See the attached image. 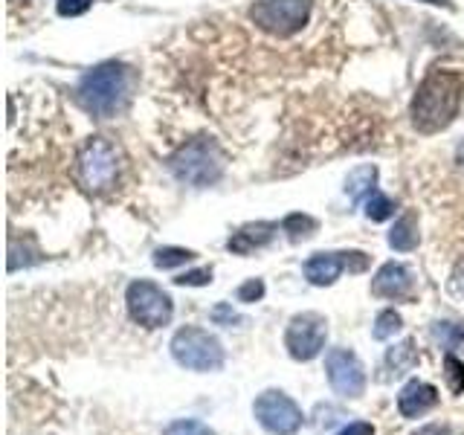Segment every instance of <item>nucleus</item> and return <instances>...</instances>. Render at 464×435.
Instances as JSON below:
<instances>
[{"instance_id":"nucleus-1","label":"nucleus","mask_w":464,"mask_h":435,"mask_svg":"<svg viewBox=\"0 0 464 435\" xmlns=\"http://www.w3.org/2000/svg\"><path fill=\"white\" fill-rule=\"evenodd\" d=\"M464 99V79L456 70H430L412 99V125L420 134H439L456 120Z\"/></svg>"},{"instance_id":"nucleus-2","label":"nucleus","mask_w":464,"mask_h":435,"mask_svg":"<svg viewBox=\"0 0 464 435\" xmlns=\"http://www.w3.org/2000/svg\"><path fill=\"white\" fill-rule=\"evenodd\" d=\"M130 91V72L120 62H105L93 70H87L79 87H76V99L79 105L99 116V120H111L128 105V93Z\"/></svg>"},{"instance_id":"nucleus-3","label":"nucleus","mask_w":464,"mask_h":435,"mask_svg":"<svg viewBox=\"0 0 464 435\" xmlns=\"http://www.w3.org/2000/svg\"><path fill=\"white\" fill-rule=\"evenodd\" d=\"M169 171L186 186L207 188V186H215L218 180H221L224 154L212 140L198 137L192 142L180 145V149L169 157Z\"/></svg>"},{"instance_id":"nucleus-4","label":"nucleus","mask_w":464,"mask_h":435,"mask_svg":"<svg viewBox=\"0 0 464 435\" xmlns=\"http://www.w3.org/2000/svg\"><path fill=\"white\" fill-rule=\"evenodd\" d=\"M120 169H122V157L120 149L105 140V137H91L76 157V180L84 192L91 195H105L120 180Z\"/></svg>"},{"instance_id":"nucleus-5","label":"nucleus","mask_w":464,"mask_h":435,"mask_svg":"<svg viewBox=\"0 0 464 435\" xmlns=\"http://www.w3.org/2000/svg\"><path fill=\"white\" fill-rule=\"evenodd\" d=\"M171 357L192 372H218L224 366V345L203 328H180L171 337Z\"/></svg>"},{"instance_id":"nucleus-6","label":"nucleus","mask_w":464,"mask_h":435,"mask_svg":"<svg viewBox=\"0 0 464 435\" xmlns=\"http://www.w3.org/2000/svg\"><path fill=\"white\" fill-rule=\"evenodd\" d=\"M308 14H311V0H256L250 6L253 24L279 38L299 33L308 24Z\"/></svg>"},{"instance_id":"nucleus-7","label":"nucleus","mask_w":464,"mask_h":435,"mask_svg":"<svg viewBox=\"0 0 464 435\" xmlns=\"http://www.w3.org/2000/svg\"><path fill=\"white\" fill-rule=\"evenodd\" d=\"M128 314L134 323L142 328H163L171 323L174 316V302L163 287H157L154 282H130L128 285Z\"/></svg>"},{"instance_id":"nucleus-8","label":"nucleus","mask_w":464,"mask_h":435,"mask_svg":"<svg viewBox=\"0 0 464 435\" xmlns=\"http://www.w3.org/2000/svg\"><path fill=\"white\" fill-rule=\"evenodd\" d=\"M325 340H328V323H325L323 314L304 311V314H296L287 323L285 348L294 360L308 362V360L319 357V352L325 348Z\"/></svg>"},{"instance_id":"nucleus-9","label":"nucleus","mask_w":464,"mask_h":435,"mask_svg":"<svg viewBox=\"0 0 464 435\" xmlns=\"http://www.w3.org/2000/svg\"><path fill=\"white\" fill-rule=\"evenodd\" d=\"M256 420L273 435H294L302 427V410L294 398H287L279 389L261 392L253 403Z\"/></svg>"},{"instance_id":"nucleus-10","label":"nucleus","mask_w":464,"mask_h":435,"mask_svg":"<svg viewBox=\"0 0 464 435\" xmlns=\"http://www.w3.org/2000/svg\"><path fill=\"white\" fill-rule=\"evenodd\" d=\"M325 372L331 389L343 398H360L366 389V369L352 348H331L325 354Z\"/></svg>"},{"instance_id":"nucleus-11","label":"nucleus","mask_w":464,"mask_h":435,"mask_svg":"<svg viewBox=\"0 0 464 435\" xmlns=\"http://www.w3.org/2000/svg\"><path fill=\"white\" fill-rule=\"evenodd\" d=\"M369 258L366 253H316L304 261V279L316 287H328L340 279V273L348 267V270H366Z\"/></svg>"},{"instance_id":"nucleus-12","label":"nucleus","mask_w":464,"mask_h":435,"mask_svg":"<svg viewBox=\"0 0 464 435\" xmlns=\"http://www.w3.org/2000/svg\"><path fill=\"white\" fill-rule=\"evenodd\" d=\"M412 273L398 261H386V265L374 273L372 279V294L383 299H403L412 294Z\"/></svg>"},{"instance_id":"nucleus-13","label":"nucleus","mask_w":464,"mask_h":435,"mask_svg":"<svg viewBox=\"0 0 464 435\" xmlns=\"http://www.w3.org/2000/svg\"><path fill=\"white\" fill-rule=\"evenodd\" d=\"M439 403V389L424 381H410L398 395V412L403 418H420Z\"/></svg>"},{"instance_id":"nucleus-14","label":"nucleus","mask_w":464,"mask_h":435,"mask_svg":"<svg viewBox=\"0 0 464 435\" xmlns=\"http://www.w3.org/2000/svg\"><path fill=\"white\" fill-rule=\"evenodd\" d=\"M276 229H279V224H270V221L246 224V227H241L238 232H232V238L227 241V246H229L232 253L246 256V253L258 250V246L270 244V241H273V236H276Z\"/></svg>"},{"instance_id":"nucleus-15","label":"nucleus","mask_w":464,"mask_h":435,"mask_svg":"<svg viewBox=\"0 0 464 435\" xmlns=\"http://www.w3.org/2000/svg\"><path fill=\"white\" fill-rule=\"evenodd\" d=\"M374 183H377V169L374 166H357L345 178V195L357 203V200L369 198L374 192Z\"/></svg>"},{"instance_id":"nucleus-16","label":"nucleus","mask_w":464,"mask_h":435,"mask_svg":"<svg viewBox=\"0 0 464 435\" xmlns=\"http://www.w3.org/2000/svg\"><path fill=\"white\" fill-rule=\"evenodd\" d=\"M389 246L392 250H415L418 246V227H415V218L412 215H403L401 221H395V227H392L389 232Z\"/></svg>"},{"instance_id":"nucleus-17","label":"nucleus","mask_w":464,"mask_h":435,"mask_svg":"<svg viewBox=\"0 0 464 435\" xmlns=\"http://www.w3.org/2000/svg\"><path fill=\"white\" fill-rule=\"evenodd\" d=\"M432 337L447 352H464V323H435Z\"/></svg>"},{"instance_id":"nucleus-18","label":"nucleus","mask_w":464,"mask_h":435,"mask_svg":"<svg viewBox=\"0 0 464 435\" xmlns=\"http://www.w3.org/2000/svg\"><path fill=\"white\" fill-rule=\"evenodd\" d=\"M386 362L392 369H395V374H403V372H410L415 362H418V348L412 340H403L401 345L395 348H389V354H386Z\"/></svg>"},{"instance_id":"nucleus-19","label":"nucleus","mask_w":464,"mask_h":435,"mask_svg":"<svg viewBox=\"0 0 464 435\" xmlns=\"http://www.w3.org/2000/svg\"><path fill=\"white\" fill-rule=\"evenodd\" d=\"M401 328H403L401 314L389 308V311H381V314H377L372 334H374V340H389V337H395V334H398Z\"/></svg>"},{"instance_id":"nucleus-20","label":"nucleus","mask_w":464,"mask_h":435,"mask_svg":"<svg viewBox=\"0 0 464 435\" xmlns=\"http://www.w3.org/2000/svg\"><path fill=\"white\" fill-rule=\"evenodd\" d=\"M195 258L192 250H183V246H160V250L154 253V265L157 267H178V265H188V261Z\"/></svg>"},{"instance_id":"nucleus-21","label":"nucleus","mask_w":464,"mask_h":435,"mask_svg":"<svg viewBox=\"0 0 464 435\" xmlns=\"http://www.w3.org/2000/svg\"><path fill=\"white\" fill-rule=\"evenodd\" d=\"M395 215V203H392L383 192H374L366 198V218L369 221H389V218Z\"/></svg>"},{"instance_id":"nucleus-22","label":"nucleus","mask_w":464,"mask_h":435,"mask_svg":"<svg viewBox=\"0 0 464 435\" xmlns=\"http://www.w3.org/2000/svg\"><path fill=\"white\" fill-rule=\"evenodd\" d=\"M444 381L453 395H464V362L453 352H447L444 357Z\"/></svg>"},{"instance_id":"nucleus-23","label":"nucleus","mask_w":464,"mask_h":435,"mask_svg":"<svg viewBox=\"0 0 464 435\" xmlns=\"http://www.w3.org/2000/svg\"><path fill=\"white\" fill-rule=\"evenodd\" d=\"M282 229L290 236V241H299V238L314 236L316 221H314V218H308V215H287L285 221H282Z\"/></svg>"},{"instance_id":"nucleus-24","label":"nucleus","mask_w":464,"mask_h":435,"mask_svg":"<svg viewBox=\"0 0 464 435\" xmlns=\"http://www.w3.org/2000/svg\"><path fill=\"white\" fill-rule=\"evenodd\" d=\"M163 435H212V430L207 424H200V420L183 418V420H171Z\"/></svg>"},{"instance_id":"nucleus-25","label":"nucleus","mask_w":464,"mask_h":435,"mask_svg":"<svg viewBox=\"0 0 464 435\" xmlns=\"http://www.w3.org/2000/svg\"><path fill=\"white\" fill-rule=\"evenodd\" d=\"M209 282H212V270L209 267L188 270V273H183V276L174 279V285H180V287H200V285H209Z\"/></svg>"},{"instance_id":"nucleus-26","label":"nucleus","mask_w":464,"mask_h":435,"mask_svg":"<svg viewBox=\"0 0 464 435\" xmlns=\"http://www.w3.org/2000/svg\"><path fill=\"white\" fill-rule=\"evenodd\" d=\"M91 6H93V0H58L55 4L62 18H79V14H84Z\"/></svg>"},{"instance_id":"nucleus-27","label":"nucleus","mask_w":464,"mask_h":435,"mask_svg":"<svg viewBox=\"0 0 464 435\" xmlns=\"http://www.w3.org/2000/svg\"><path fill=\"white\" fill-rule=\"evenodd\" d=\"M265 296V282L261 279H250L238 287V302H258Z\"/></svg>"},{"instance_id":"nucleus-28","label":"nucleus","mask_w":464,"mask_h":435,"mask_svg":"<svg viewBox=\"0 0 464 435\" xmlns=\"http://www.w3.org/2000/svg\"><path fill=\"white\" fill-rule=\"evenodd\" d=\"M212 323H218V325H232V323H241V316L232 311V304H227V302H221V304H215L212 308Z\"/></svg>"},{"instance_id":"nucleus-29","label":"nucleus","mask_w":464,"mask_h":435,"mask_svg":"<svg viewBox=\"0 0 464 435\" xmlns=\"http://www.w3.org/2000/svg\"><path fill=\"white\" fill-rule=\"evenodd\" d=\"M447 290H450V296H453V299L464 302V267H459V270L453 273V279H450Z\"/></svg>"},{"instance_id":"nucleus-30","label":"nucleus","mask_w":464,"mask_h":435,"mask_svg":"<svg viewBox=\"0 0 464 435\" xmlns=\"http://www.w3.org/2000/svg\"><path fill=\"white\" fill-rule=\"evenodd\" d=\"M337 435H374V427L366 424V420H357V424H348V427L340 430Z\"/></svg>"},{"instance_id":"nucleus-31","label":"nucleus","mask_w":464,"mask_h":435,"mask_svg":"<svg viewBox=\"0 0 464 435\" xmlns=\"http://www.w3.org/2000/svg\"><path fill=\"white\" fill-rule=\"evenodd\" d=\"M415 435H447V427H439V424H432V427H424V430H418Z\"/></svg>"},{"instance_id":"nucleus-32","label":"nucleus","mask_w":464,"mask_h":435,"mask_svg":"<svg viewBox=\"0 0 464 435\" xmlns=\"http://www.w3.org/2000/svg\"><path fill=\"white\" fill-rule=\"evenodd\" d=\"M456 160H459V166L464 169V142L459 145V151H456Z\"/></svg>"},{"instance_id":"nucleus-33","label":"nucleus","mask_w":464,"mask_h":435,"mask_svg":"<svg viewBox=\"0 0 464 435\" xmlns=\"http://www.w3.org/2000/svg\"><path fill=\"white\" fill-rule=\"evenodd\" d=\"M424 4H432V6H453L450 0H424Z\"/></svg>"}]
</instances>
